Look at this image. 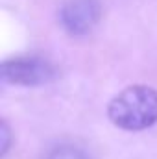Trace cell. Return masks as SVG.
I'll use <instances>...</instances> for the list:
<instances>
[{"instance_id":"6da1fadb","label":"cell","mask_w":157,"mask_h":159,"mask_svg":"<svg viewBox=\"0 0 157 159\" xmlns=\"http://www.w3.org/2000/svg\"><path fill=\"white\" fill-rule=\"evenodd\" d=\"M109 120L128 131H141L157 122V91L148 85H131L109 102Z\"/></svg>"},{"instance_id":"7a4b0ae2","label":"cell","mask_w":157,"mask_h":159,"mask_svg":"<svg viewBox=\"0 0 157 159\" xmlns=\"http://www.w3.org/2000/svg\"><path fill=\"white\" fill-rule=\"evenodd\" d=\"M56 76L54 67L37 56H20L2 63V78L13 85H44Z\"/></svg>"},{"instance_id":"3957f363","label":"cell","mask_w":157,"mask_h":159,"mask_svg":"<svg viewBox=\"0 0 157 159\" xmlns=\"http://www.w3.org/2000/svg\"><path fill=\"white\" fill-rule=\"evenodd\" d=\"M100 0H67L59 9V22L72 35L89 34L100 20Z\"/></svg>"},{"instance_id":"277c9868","label":"cell","mask_w":157,"mask_h":159,"mask_svg":"<svg viewBox=\"0 0 157 159\" xmlns=\"http://www.w3.org/2000/svg\"><path fill=\"white\" fill-rule=\"evenodd\" d=\"M48 159H87L85 152L72 144H61L54 152H50Z\"/></svg>"},{"instance_id":"5b68a950","label":"cell","mask_w":157,"mask_h":159,"mask_svg":"<svg viewBox=\"0 0 157 159\" xmlns=\"http://www.w3.org/2000/svg\"><path fill=\"white\" fill-rule=\"evenodd\" d=\"M9 143H11V133H9L7 122H2L0 124V154L2 156H6V152L9 148Z\"/></svg>"}]
</instances>
